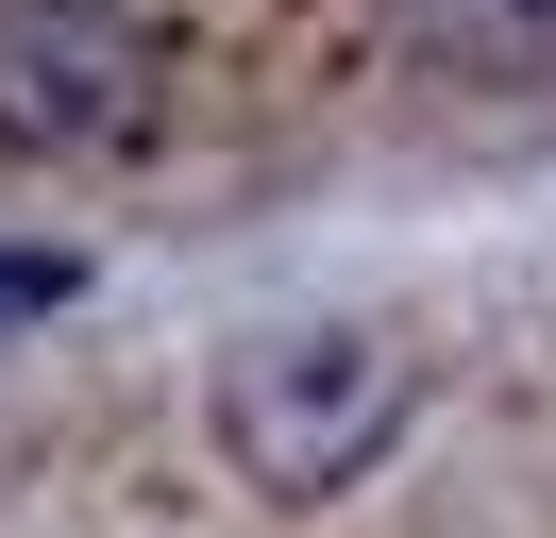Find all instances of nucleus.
Segmentation results:
<instances>
[{
	"instance_id": "1",
	"label": "nucleus",
	"mask_w": 556,
	"mask_h": 538,
	"mask_svg": "<svg viewBox=\"0 0 556 538\" xmlns=\"http://www.w3.org/2000/svg\"><path fill=\"white\" fill-rule=\"evenodd\" d=\"M405 421H421V354L388 320H270V336L219 354V454H237V488H270V504L354 488Z\"/></svg>"
},
{
	"instance_id": "2",
	"label": "nucleus",
	"mask_w": 556,
	"mask_h": 538,
	"mask_svg": "<svg viewBox=\"0 0 556 538\" xmlns=\"http://www.w3.org/2000/svg\"><path fill=\"white\" fill-rule=\"evenodd\" d=\"M186 118V34L152 0H0V152L118 168Z\"/></svg>"
},
{
	"instance_id": "3",
	"label": "nucleus",
	"mask_w": 556,
	"mask_h": 538,
	"mask_svg": "<svg viewBox=\"0 0 556 538\" xmlns=\"http://www.w3.org/2000/svg\"><path fill=\"white\" fill-rule=\"evenodd\" d=\"M439 85H556V0H388Z\"/></svg>"
},
{
	"instance_id": "4",
	"label": "nucleus",
	"mask_w": 556,
	"mask_h": 538,
	"mask_svg": "<svg viewBox=\"0 0 556 538\" xmlns=\"http://www.w3.org/2000/svg\"><path fill=\"white\" fill-rule=\"evenodd\" d=\"M68 286H85L68 253H0V336H35V320H51V303H68Z\"/></svg>"
}]
</instances>
